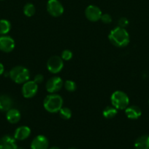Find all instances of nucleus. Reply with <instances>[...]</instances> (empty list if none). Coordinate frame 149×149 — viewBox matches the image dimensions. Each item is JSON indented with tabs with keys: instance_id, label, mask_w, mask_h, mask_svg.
<instances>
[{
	"instance_id": "nucleus-1",
	"label": "nucleus",
	"mask_w": 149,
	"mask_h": 149,
	"mask_svg": "<svg viewBox=\"0 0 149 149\" xmlns=\"http://www.w3.org/2000/svg\"><path fill=\"white\" fill-rule=\"evenodd\" d=\"M109 40L114 46L118 47H124L129 43L130 38L128 31L124 28L118 26L110 32Z\"/></svg>"
},
{
	"instance_id": "nucleus-2",
	"label": "nucleus",
	"mask_w": 149,
	"mask_h": 149,
	"mask_svg": "<svg viewBox=\"0 0 149 149\" xmlns=\"http://www.w3.org/2000/svg\"><path fill=\"white\" fill-rule=\"evenodd\" d=\"M43 106L47 111L50 113H56L59 111L63 106V99L59 95L53 93L45 98Z\"/></svg>"
},
{
	"instance_id": "nucleus-3",
	"label": "nucleus",
	"mask_w": 149,
	"mask_h": 149,
	"mask_svg": "<svg viewBox=\"0 0 149 149\" xmlns=\"http://www.w3.org/2000/svg\"><path fill=\"white\" fill-rule=\"evenodd\" d=\"M9 76L14 82L17 84H23L29 81L30 78V73L26 67L17 65L10 70Z\"/></svg>"
},
{
	"instance_id": "nucleus-4",
	"label": "nucleus",
	"mask_w": 149,
	"mask_h": 149,
	"mask_svg": "<svg viewBox=\"0 0 149 149\" xmlns=\"http://www.w3.org/2000/svg\"><path fill=\"white\" fill-rule=\"evenodd\" d=\"M111 103L117 110H125L129 103V98L124 92L121 90L115 91L110 97Z\"/></svg>"
},
{
	"instance_id": "nucleus-5",
	"label": "nucleus",
	"mask_w": 149,
	"mask_h": 149,
	"mask_svg": "<svg viewBox=\"0 0 149 149\" xmlns=\"http://www.w3.org/2000/svg\"><path fill=\"white\" fill-rule=\"evenodd\" d=\"M64 67L63 59L59 56H52L47 62V68L52 74H58Z\"/></svg>"
},
{
	"instance_id": "nucleus-6",
	"label": "nucleus",
	"mask_w": 149,
	"mask_h": 149,
	"mask_svg": "<svg viewBox=\"0 0 149 149\" xmlns=\"http://www.w3.org/2000/svg\"><path fill=\"white\" fill-rule=\"evenodd\" d=\"M46 7L48 13L53 17H59L64 13V7L58 0H48Z\"/></svg>"
},
{
	"instance_id": "nucleus-7",
	"label": "nucleus",
	"mask_w": 149,
	"mask_h": 149,
	"mask_svg": "<svg viewBox=\"0 0 149 149\" xmlns=\"http://www.w3.org/2000/svg\"><path fill=\"white\" fill-rule=\"evenodd\" d=\"M63 85H64V82L61 77L55 76L50 78L47 81L45 88L48 93L53 94V93H56L59 91L62 88Z\"/></svg>"
},
{
	"instance_id": "nucleus-8",
	"label": "nucleus",
	"mask_w": 149,
	"mask_h": 149,
	"mask_svg": "<svg viewBox=\"0 0 149 149\" xmlns=\"http://www.w3.org/2000/svg\"><path fill=\"white\" fill-rule=\"evenodd\" d=\"M38 86L34 81H27L23 83L22 87V94L26 98H31L37 94Z\"/></svg>"
},
{
	"instance_id": "nucleus-9",
	"label": "nucleus",
	"mask_w": 149,
	"mask_h": 149,
	"mask_svg": "<svg viewBox=\"0 0 149 149\" xmlns=\"http://www.w3.org/2000/svg\"><path fill=\"white\" fill-rule=\"evenodd\" d=\"M102 13L99 7L95 5H89L85 10L86 18L91 22H96L100 20Z\"/></svg>"
},
{
	"instance_id": "nucleus-10",
	"label": "nucleus",
	"mask_w": 149,
	"mask_h": 149,
	"mask_svg": "<svg viewBox=\"0 0 149 149\" xmlns=\"http://www.w3.org/2000/svg\"><path fill=\"white\" fill-rule=\"evenodd\" d=\"M15 48V41L9 36L0 37V50L4 52H10Z\"/></svg>"
},
{
	"instance_id": "nucleus-11",
	"label": "nucleus",
	"mask_w": 149,
	"mask_h": 149,
	"mask_svg": "<svg viewBox=\"0 0 149 149\" xmlns=\"http://www.w3.org/2000/svg\"><path fill=\"white\" fill-rule=\"evenodd\" d=\"M49 146L48 138L44 135H37L35 137L31 143L32 149H48Z\"/></svg>"
},
{
	"instance_id": "nucleus-12",
	"label": "nucleus",
	"mask_w": 149,
	"mask_h": 149,
	"mask_svg": "<svg viewBox=\"0 0 149 149\" xmlns=\"http://www.w3.org/2000/svg\"><path fill=\"white\" fill-rule=\"evenodd\" d=\"M15 139L10 135H4L0 139V149H18Z\"/></svg>"
},
{
	"instance_id": "nucleus-13",
	"label": "nucleus",
	"mask_w": 149,
	"mask_h": 149,
	"mask_svg": "<svg viewBox=\"0 0 149 149\" xmlns=\"http://www.w3.org/2000/svg\"><path fill=\"white\" fill-rule=\"evenodd\" d=\"M31 134V130L27 126H21L15 130L14 133V138L18 141H23L29 138Z\"/></svg>"
},
{
	"instance_id": "nucleus-14",
	"label": "nucleus",
	"mask_w": 149,
	"mask_h": 149,
	"mask_svg": "<svg viewBox=\"0 0 149 149\" xmlns=\"http://www.w3.org/2000/svg\"><path fill=\"white\" fill-rule=\"evenodd\" d=\"M126 116L130 119H137L142 115V111L137 106H131L125 109Z\"/></svg>"
},
{
	"instance_id": "nucleus-15",
	"label": "nucleus",
	"mask_w": 149,
	"mask_h": 149,
	"mask_svg": "<svg viewBox=\"0 0 149 149\" xmlns=\"http://www.w3.org/2000/svg\"><path fill=\"white\" fill-rule=\"evenodd\" d=\"M13 106V100L7 95H0V111H7Z\"/></svg>"
},
{
	"instance_id": "nucleus-16",
	"label": "nucleus",
	"mask_w": 149,
	"mask_h": 149,
	"mask_svg": "<svg viewBox=\"0 0 149 149\" xmlns=\"http://www.w3.org/2000/svg\"><path fill=\"white\" fill-rule=\"evenodd\" d=\"M21 115L20 111L15 109H10L7 111L6 118L7 121L11 124H16L20 121Z\"/></svg>"
},
{
	"instance_id": "nucleus-17",
	"label": "nucleus",
	"mask_w": 149,
	"mask_h": 149,
	"mask_svg": "<svg viewBox=\"0 0 149 149\" xmlns=\"http://www.w3.org/2000/svg\"><path fill=\"white\" fill-rule=\"evenodd\" d=\"M135 149H149V135H142L134 143Z\"/></svg>"
},
{
	"instance_id": "nucleus-18",
	"label": "nucleus",
	"mask_w": 149,
	"mask_h": 149,
	"mask_svg": "<svg viewBox=\"0 0 149 149\" xmlns=\"http://www.w3.org/2000/svg\"><path fill=\"white\" fill-rule=\"evenodd\" d=\"M117 109L113 106H107L102 111V114H103L104 117L106 119H112V118L115 117L117 114Z\"/></svg>"
},
{
	"instance_id": "nucleus-19",
	"label": "nucleus",
	"mask_w": 149,
	"mask_h": 149,
	"mask_svg": "<svg viewBox=\"0 0 149 149\" xmlns=\"http://www.w3.org/2000/svg\"><path fill=\"white\" fill-rule=\"evenodd\" d=\"M11 29V24L10 21L5 19L0 20V34L5 35L8 33Z\"/></svg>"
},
{
	"instance_id": "nucleus-20",
	"label": "nucleus",
	"mask_w": 149,
	"mask_h": 149,
	"mask_svg": "<svg viewBox=\"0 0 149 149\" xmlns=\"http://www.w3.org/2000/svg\"><path fill=\"white\" fill-rule=\"evenodd\" d=\"M36 9H35L34 5L32 3H27L25 4L23 7V13L27 17H32L34 15Z\"/></svg>"
},
{
	"instance_id": "nucleus-21",
	"label": "nucleus",
	"mask_w": 149,
	"mask_h": 149,
	"mask_svg": "<svg viewBox=\"0 0 149 149\" xmlns=\"http://www.w3.org/2000/svg\"><path fill=\"white\" fill-rule=\"evenodd\" d=\"M59 115L63 119H69L72 116V111L69 108L62 107L59 110Z\"/></svg>"
},
{
	"instance_id": "nucleus-22",
	"label": "nucleus",
	"mask_w": 149,
	"mask_h": 149,
	"mask_svg": "<svg viewBox=\"0 0 149 149\" xmlns=\"http://www.w3.org/2000/svg\"><path fill=\"white\" fill-rule=\"evenodd\" d=\"M64 87L65 90L68 92H74L75 91L77 86L74 81L72 80H67L64 82Z\"/></svg>"
},
{
	"instance_id": "nucleus-23",
	"label": "nucleus",
	"mask_w": 149,
	"mask_h": 149,
	"mask_svg": "<svg viewBox=\"0 0 149 149\" xmlns=\"http://www.w3.org/2000/svg\"><path fill=\"white\" fill-rule=\"evenodd\" d=\"M61 58H62L63 61H70L72 58V52L70 49H65L61 52Z\"/></svg>"
},
{
	"instance_id": "nucleus-24",
	"label": "nucleus",
	"mask_w": 149,
	"mask_h": 149,
	"mask_svg": "<svg viewBox=\"0 0 149 149\" xmlns=\"http://www.w3.org/2000/svg\"><path fill=\"white\" fill-rule=\"evenodd\" d=\"M100 20H102V23H105V24H109L112 22V17L110 16V15L105 13V14L102 15Z\"/></svg>"
},
{
	"instance_id": "nucleus-25",
	"label": "nucleus",
	"mask_w": 149,
	"mask_h": 149,
	"mask_svg": "<svg viewBox=\"0 0 149 149\" xmlns=\"http://www.w3.org/2000/svg\"><path fill=\"white\" fill-rule=\"evenodd\" d=\"M118 26L121 28H124L125 29L129 24V20L127 17H122L118 20Z\"/></svg>"
},
{
	"instance_id": "nucleus-26",
	"label": "nucleus",
	"mask_w": 149,
	"mask_h": 149,
	"mask_svg": "<svg viewBox=\"0 0 149 149\" xmlns=\"http://www.w3.org/2000/svg\"><path fill=\"white\" fill-rule=\"evenodd\" d=\"M34 81L35 83H37V84H41V83L42 82V81H44V77L42 74H37V75L34 76Z\"/></svg>"
},
{
	"instance_id": "nucleus-27",
	"label": "nucleus",
	"mask_w": 149,
	"mask_h": 149,
	"mask_svg": "<svg viewBox=\"0 0 149 149\" xmlns=\"http://www.w3.org/2000/svg\"><path fill=\"white\" fill-rule=\"evenodd\" d=\"M4 65H2V64L0 63V75H1V74L4 73Z\"/></svg>"
},
{
	"instance_id": "nucleus-28",
	"label": "nucleus",
	"mask_w": 149,
	"mask_h": 149,
	"mask_svg": "<svg viewBox=\"0 0 149 149\" xmlns=\"http://www.w3.org/2000/svg\"><path fill=\"white\" fill-rule=\"evenodd\" d=\"M50 149H60L59 148H58V147H56V146H53V147H52V148H51Z\"/></svg>"
},
{
	"instance_id": "nucleus-29",
	"label": "nucleus",
	"mask_w": 149,
	"mask_h": 149,
	"mask_svg": "<svg viewBox=\"0 0 149 149\" xmlns=\"http://www.w3.org/2000/svg\"><path fill=\"white\" fill-rule=\"evenodd\" d=\"M18 149H23V148H18Z\"/></svg>"
},
{
	"instance_id": "nucleus-30",
	"label": "nucleus",
	"mask_w": 149,
	"mask_h": 149,
	"mask_svg": "<svg viewBox=\"0 0 149 149\" xmlns=\"http://www.w3.org/2000/svg\"><path fill=\"white\" fill-rule=\"evenodd\" d=\"M69 149H76V148H69Z\"/></svg>"
},
{
	"instance_id": "nucleus-31",
	"label": "nucleus",
	"mask_w": 149,
	"mask_h": 149,
	"mask_svg": "<svg viewBox=\"0 0 149 149\" xmlns=\"http://www.w3.org/2000/svg\"><path fill=\"white\" fill-rule=\"evenodd\" d=\"M148 104H149V100H148Z\"/></svg>"
},
{
	"instance_id": "nucleus-32",
	"label": "nucleus",
	"mask_w": 149,
	"mask_h": 149,
	"mask_svg": "<svg viewBox=\"0 0 149 149\" xmlns=\"http://www.w3.org/2000/svg\"><path fill=\"white\" fill-rule=\"evenodd\" d=\"M1 1H2V0H1Z\"/></svg>"
}]
</instances>
